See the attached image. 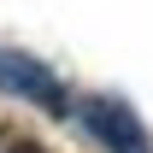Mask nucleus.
<instances>
[{
  "label": "nucleus",
  "instance_id": "f257e3e1",
  "mask_svg": "<svg viewBox=\"0 0 153 153\" xmlns=\"http://www.w3.org/2000/svg\"><path fill=\"white\" fill-rule=\"evenodd\" d=\"M0 94L30 100V106H41L47 118H65V112H71V94H65V82L47 71V59L18 53V47H0Z\"/></svg>",
  "mask_w": 153,
  "mask_h": 153
},
{
  "label": "nucleus",
  "instance_id": "f03ea898",
  "mask_svg": "<svg viewBox=\"0 0 153 153\" xmlns=\"http://www.w3.org/2000/svg\"><path fill=\"white\" fill-rule=\"evenodd\" d=\"M82 124H88V135H94L106 153H153L135 106L118 100V94H88V100H82Z\"/></svg>",
  "mask_w": 153,
  "mask_h": 153
},
{
  "label": "nucleus",
  "instance_id": "7ed1b4c3",
  "mask_svg": "<svg viewBox=\"0 0 153 153\" xmlns=\"http://www.w3.org/2000/svg\"><path fill=\"white\" fill-rule=\"evenodd\" d=\"M6 153H47V147H41V141H12Z\"/></svg>",
  "mask_w": 153,
  "mask_h": 153
}]
</instances>
